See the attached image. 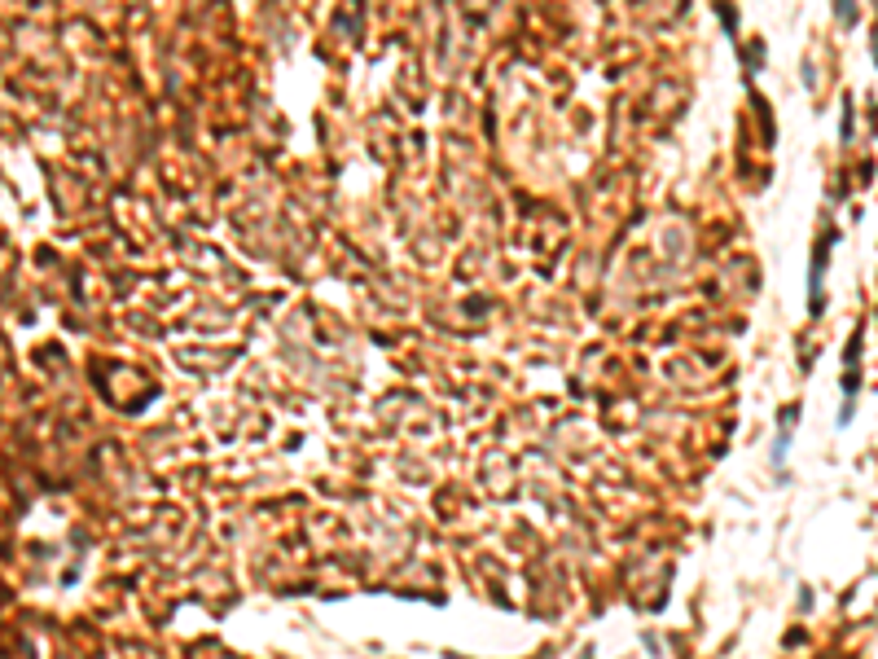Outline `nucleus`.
<instances>
[{"instance_id": "f257e3e1", "label": "nucleus", "mask_w": 878, "mask_h": 659, "mask_svg": "<svg viewBox=\"0 0 878 659\" xmlns=\"http://www.w3.org/2000/svg\"><path fill=\"white\" fill-rule=\"evenodd\" d=\"M839 18H844V22H852V0H839Z\"/></svg>"}, {"instance_id": "f03ea898", "label": "nucleus", "mask_w": 878, "mask_h": 659, "mask_svg": "<svg viewBox=\"0 0 878 659\" xmlns=\"http://www.w3.org/2000/svg\"><path fill=\"white\" fill-rule=\"evenodd\" d=\"M874 62H878V31H874Z\"/></svg>"}]
</instances>
